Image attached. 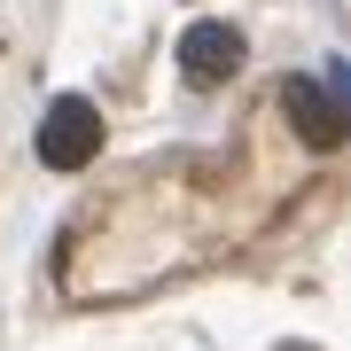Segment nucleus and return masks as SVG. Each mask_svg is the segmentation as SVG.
Wrapping results in <instances>:
<instances>
[{
	"mask_svg": "<svg viewBox=\"0 0 351 351\" xmlns=\"http://www.w3.org/2000/svg\"><path fill=\"white\" fill-rule=\"evenodd\" d=\"M101 156V110L86 94H55L47 117H39V164H55V172H78V164Z\"/></svg>",
	"mask_w": 351,
	"mask_h": 351,
	"instance_id": "nucleus-1",
	"label": "nucleus"
},
{
	"mask_svg": "<svg viewBox=\"0 0 351 351\" xmlns=\"http://www.w3.org/2000/svg\"><path fill=\"white\" fill-rule=\"evenodd\" d=\"M281 110H289V125H297L304 149H343V133H351V110L320 78H281Z\"/></svg>",
	"mask_w": 351,
	"mask_h": 351,
	"instance_id": "nucleus-2",
	"label": "nucleus"
},
{
	"mask_svg": "<svg viewBox=\"0 0 351 351\" xmlns=\"http://www.w3.org/2000/svg\"><path fill=\"white\" fill-rule=\"evenodd\" d=\"M180 71H188L195 86L234 78L242 71V32L234 24H188V32H180Z\"/></svg>",
	"mask_w": 351,
	"mask_h": 351,
	"instance_id": "nucleus-3",
	"label": "nucleus"
}]
</instances>
